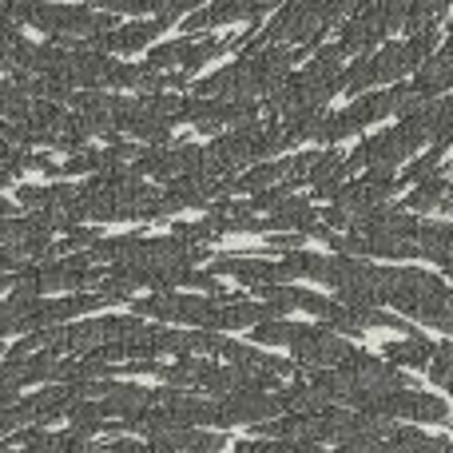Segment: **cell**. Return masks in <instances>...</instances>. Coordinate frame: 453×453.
<instances>
[{"label":"cell","instance_id":"obj_2","mask_svg":"<svg viewBox=\"0 0 453 453\" xmlns=\"http://www.w3.org/2000/svg\"><path fill=\"white\" fill-rule=\"evenodd\" d=\"M386 303H394L398 311H406V314H414V319L434 322V326H438V322L449 314L453 295L426 271H390Z\"/></svg>","mask_w":453,"mask_h":453},{"label":"cell","instance_id":"obj_4","mask_svg":"<svg viewBox=\"0 0 453 453\" xmlns=\"http://www.w3.org/2000/svg\"><path fill=\"white\" fill-rule=\"evenodd\" d=\"M394 188H398V180H394L390 167H374L366 180H358V183H350V188L338 191L334 207L326 211V223H358L362 215H370L374 207H382V199L390 196Z\"/></svg>","mask_w":453,"mask_h":453},{"label":"cell","instance_id":"obj_3","mask_svg":"<svg viewBox=\"0 0 453 453\" xmlns=\"http://www.w3.org/2000/svg\"><path fill=\"white\" fill-rule=\"evenodd\" d=\"M12 16L36 24L40 32H56V36H100L108 28V16H92L84 8H64V4H44V0H8Z\"/></svg>","mask_w":453,"mask_h":453},{"label":"cell","instance_id":"obj_14","mask_svg":"<svg viewBox=\"0 0 453 453\" xmlns=\"http://www.w3.org/2000/svg\"><path fill=\"white\" fill-rule=\"evenodd\" d=\"M172 0H96V8L108 12H143V8H167Z\"/></svg>","mask_w":453,"mask_h":453},{"label":"cell","instance_id":"obj_6","mask_svg":"<svg viewBox=\"0 0 453 453\" xmlns=\"http://www.w3.org/2000/svg\"><path fill=\"white\" fill-rule=\"evenodd\" d=\"M140 314H151V319H172V322H188V326H215V311L219 303L211 298H196V295H156L135 303Z\"/></svg>","mask_w":453,"mask_h":453},{"label":"cell","instance_id":"obj_8","mask_svg":"<svg viewBox=\"0 0 453 453\" xmlns=\"http://www.w3.org/2000/svg\"><path fill=\"white\" fill-rule=\"evenodd\" d=\"M211 271L219 274H234V279L242 282H282V279H298L295 274V263H255V258H219V263H211Z\"/></svg>","mask_w":453,"mask_h":453},{"label":"cell","instance_id":"obj_9","mask_svg":"<svg viewBox=\"0 0 453 453\" xmlns=\"http://www.w3.org/2000/svg\"><path fill=\"white\" fill-rule=\"evenodd\" d=\"M175 16L172 12H164V16H156V20H140V24H127V28H116V32H108L104 36L100 32V40H92L96 48H116V52H135V48H143L148 40H156L159 32L172 24Z\"/></svg>","mask_w":453,"mask_h":453},{"label":"cell","instance_id":"obj_15","mask_svg":"<svg viewBox=\"0 0 453 453\" xmlns=\"http://www.w3.org/2000/svg\"><path fill=\"white\" fill-rule=\"evenodd\" d=\"M8 183H12V167L4 164V167H0V188H8Z\"/></svg>","mask_w":453,"mask_h":453},{"label":"cell","instance_id":"obj_17","mask_svg":"<svg viewBox=\"0 0 453 453\" xmlns=\"http://www.w3.org/2000/svg\"><path fill=\"white\" fill-rule=\"evenodd\" d=\"M449 183H453V175H449Z\"/></svg>","mask_w":453,"mask_h":453},{"label":"cell","instance_id":"obj_16","mask_svg":"<svg viewBox=\"0 0 453 453\" xmlns=\"http://www.w3.org/2000/svg\"><path fill=\"white\" fill-rule=\"evenodd\" d=\"M12 211V203H8V199H0V215H8Z\"/></svg>","mask_w":453,"mask_h":453},{"label":"cell","instance_id":"obj_10","mask_svg":"<svg viewBox=\"0 0 453 453\" xmlns=\"http://www.w3.org/2000/svg\"><path fill=\"white\" fill-rule=\"evenodd\" d=\"M282 4V0H219L215 8H207V12H196L188 20V28H207V24H231V20H255V16H263L266 8Z\"/></svg>","mask_w":453,"mask_h":453},{"label":"cell","instance_id":"obj_12","mask_svg":"<svg viewBox=\"0 0 453 453\" xmlns=\"http://www.w3.org/2000/svg\"><path fill=\"white\" fill-rule=\"evenodd\" d=\"M453 188L449 180H438V175H426V183L418 191H410L406 199V211H430V207H441L446 203V191Z\"/></svg>","mask_w":453,"mask_h":453},{"label":"cell","instance_id":"obj_5","mask_svg":"<svg viewBox=\"0 0 453 453\" xmlns=\"http://www.w3.org/2000/svg\"><path fill=\"white\" fill-rule=\"evenodd\" d=\"M290 350H295L298 366H342V362H350L358 354L354 346H346L342 338L322 326H295Z\"/></svg>","mask_w":453,"mask_h":453},{"label":"cell","instance_id":"obj_11","mask_svg":"<svg viewBox=\"0 0 453 453\" xmlns=\"http://www.w3.org/2000/svg\"><path fill=\"white\" fill-rule=\"evenodd\" d=\"M434 350H438V346H430L426 338H406V342L386 346V358H390L394 366H430Z\"/></svg>","mask_w":453,"mask_h":453},{"label":"cell","instance_id":"obj_13","mask_svg":"<svg viewBox=\"0 0 453 453\" xmlns=\"http://www.w3.org/2000/svg\"><path fill=\"white\" fill-rule=\"evenodd\" d=\"M446 4H449V0H410L406 32H418V28H426V24H434V16H438Z\"/></svg>","mask_w":453,"mask_h":453},{"label":"cell","instance_id":"obj_7","mask_svg":"<svg viewBox=\"0 0 453 453\" xmlns=\"http://www.w3.org/2000/svg\"><path fill=\"white\" fill-rule=\"evenodd\" d=\"M282 402L271 398L263 390H231V398L219 402V426H234V422H263V418L279 414Z\"/></svg>","mask_w":453,"mask_h":453},{"label":"cell","instance_id":"obj_1","mask_svg":"<svg viewBox=\"0 0 453 453\" xmlns=\"http://www.w3.org/2000/svg\"><path fill=\"white\" fill-rule=\"evenodd\" d=\"M434 40H438V28H434V24H426V28L414 32V40H406V44H390V48H382L378 56H366V60H358L342 76V92H362V88H370V84L398 80L402 72L418 68V64H422L426 56L434 52Z\"/></svg>","mask_w":453,"mask_h":453}]
</instances>
